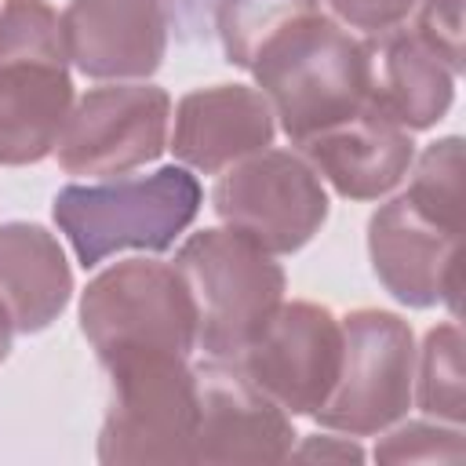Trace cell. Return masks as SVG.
<instances>
[{"instance_id": "1", "label": "cell", "mask_w": 466, "mask_h": 466, "mask_svg": "<svg viewBox=\"0 0 466 466\" xmlns=\"http://www.w3.org/2000/svg\"><path fill=\"white\" fill-rule=\"evenodd\" d=\"M248 73L295 146L368 102L364 40L320 7L277 25L258 44Z\"/></svg>"}, {"instance_id": "20", "label": "cell", "mask_w": 466, "mask_h": 466, "mask_svg": "<svg viewBox=\"0 0 466 466\" xmlns=\"http://www.w3.org/2000/svg\"><path fill=\"white\" fill-rule=\"evenodd\" d=\"M320 7V0H222L218 4V40L233 66L248 69L258 44L288 18Z\"/></svg>"}, {"instance_id": "6", "label": "cell", "mask_w": 466, "mask_h": 466, "mask_svg": "<svg viewBox=\"0 0 466 466\" xmlns=\"http://www.w3.org/2000/svg\"><path fill=\"white\" fill-rule=\"evenodd\" d=\"M80 331L98 360L120 353L197 350V309L175 262L124 258L87 280L80 295Z\"/></svg>"}, {"instance_id": "21", "label": "cell", "mask_w": 466, "mask_h": 466, "mask_svg": "<svg viewBox=\"0 0 466 466\" xmlns=\"http://www.w3.org/2000/svg\"><path fill=\"white\" fill-rule=\"evenodd\" d=\"M466 459L462 426L441 419H411L393 422L375 441V462H448L459 466Z\"/></svg>"}, {"instance_id": "22", "label": "cell", "mask_w": 466, "mask_h": 466, "mask_svg": "<svg viewBox=\"0 0 466 466\" xmlns=\"http://www.w3.org/2000/svg\"><path fill=\"white\" fill-rule=\"evenodd\" d=\"M419 40L459 76L462 73V0H419L415 4Z\"/></svg>"}, {"instance_id": "17", "label": "cell", "mask_w": 466, "mask_h": 466, "mask_svg": "<svg viewBox=\"0 0 466 466\" xmlns=\"http://www.w3.org/2000/svg\"><path fill=\"white\" fill-rule=\"evenodd\" d=\"M73 269L55 233L36 222H0V302L18 335L44 331L69 306Z\"/></svg>"}, {"instance_id": "11", "label": "cell", "mask_w": 466, "mask_h": 466, "mask_svg": "<svg viewBox=\"0 0 466 466\" xmlns=\"http://www.w3.org/2000/svg\"><path fill=\"white\" fill-rule=\"evenodd\" d=\"M193 375L200 400L193 462L269 466L291 455L299 437L291 415L266 390H258L237 360L208 357L193 368Z\"/></svg>"}, {"instance_id": "24", "label": "cell", "mask_w": 466, "mask_h": 466, "mask_svg": "<svg viewBox=\"0 0 466 466\" xmlns=\"http://www.w3.org/2000/svg\"><path fill=\"white\" fill-rule=\"evenodd\" d=\"M288 459H306V462H360L364 451H360V444H357L350 433L331 430V433H313V437H306L302 444L291 448Z\"/></svg>"}, {"instance_id": "12", "label": "cell", "mask_w": 466, "mask_h": 466, "mask_svg": "<svg viewBox=\"0 0 466 466\" xmlns=\"http://www.w3.org/2000/svg\"><path fill=\"white\" fill-rule=\"evenodd\" d=\"M368 258L379 284L411 309L448 306L459 313L462 284V233H451L411 208V200L390 197L368 218Z\"/></svg>"}, {"instance_id": "15", "label": "cell", "mask_w": 466, "mask_h": 466, "mask_svg": "<svg viewBox=\"0 0 466 466\" xmlns=\"http://www.w3.org/2000/svg\"><path fill=\"white\" fill-rule=\"evenodd\" d=\"M299 153L313 164L324 186L346 200L390 197L415 160L411 131L364 102L353 116L299 142Z\"/></svg>"}, {"instance_id": "4", "label": "cell", "mask_w": 466, "mask_h": 466, "mask_svg": "<svg viewBox=\"0 0 466 466\" xmlns=\"http://www.w3.org/2000/svg\"><path fill=\"white\" fill-rule=\"evenodd\" d=\"M109 404L98 430V459L109 466L193 462L197 375L182 353H120L102 360Z\"/></svg>"}, {"instance_id": "13", "label": "cell", "mask_w": 466, "mask_h": 466, "mask_svg": "<svg viewBox=\"0 0 466 466\" xmlns=\"http://www.w3.org/2000/svg\"><path fill=\"white\" fill-rule=\"evenodd\" d=\"M69 66L91 80H149L167 51L164 0H69L58 15Z\"/></svg>"}, {"instance_id": "9", "label": "cell", "mask_w": 466, "mask_h": 466, "mask_svg": "<svg viewBox=\"0 0 466 466\" xmlns=\"http://www.w3.org/2000/svg\"><path fill=\"white\" fill-rule=\"evenodd\" d=\"M171 98L146 80H109L73 98L55 160L66 175L116 178L167 149Z\"/></svg>"}, {"instance_id": "18", "label": "cell", "mask_w": 466, "mask_h": 466, "mask_svg": "<svg viewBox=\"0 0 466 466\" xmlns=\"http://www.w3.org/2000/svg\"><path fill=\"white\" fill-rule=\"evenodd\" d=\"M411 404L430 419L462 426L466 419V386H462V328L455 320L433 324L415 346V379Z\"/></svg>"}, {"instance_id": "8", "label": "cell", "mask_w": 466, "mask_h": 466, "mask_svg": "<svg viewBox=\"0 0 466 466\" xmlns=\"http://www.w3.org/2000/svg\"><path fill=\"white\" fill-rule=\"evenodd\" d=\"M215 215L269 255H291L328 222V189L299 149H258L226 171L211 189Z\"/></svg>"}, {"instance_id": "25", "label": "cell", "mask_w": 466, "mask_h": 466, "mask_svg": "<svg viewBox=\"0 0 466 466\" xmlns=\"http://www.w3.org/2000/svg\"><path fill=\"white\" fill-rule=\"evenodd\" d=\"M11 339H15V324H11V317H7V309H4V302H0V364H4L7 353H11Z\"/></svg>"}, {"instance_id": "14", "label": "cell", "mask_w": 466, "mask_h": 466, "mask_svg": "<svg viewBox=\"0 0 466 466\" xmlns=\"http://www.w3.org/2000/svg\"><path fill=\"white\" fill-rule=\"evenodd\" d=\"M167 131L175 160L200 175H218L229 164L273 146L277 120L266 95L251 84H211L178 98Z\"/></svg>"}, {"instance_id": "3", "label": "cell", "mask_w": 466, "mask_h": 466, "mask_svg": "<svg viewBox=\"0 0 466 466\" xmlns=\"http://www.w3.org/2000/svg\"><path fill=\"white\" fill-rule=\"evenodd\" d=\"M69 55L47 0L0 4V164L22 167L55 153L73 109Z\"/></svg>"}, {"instance_id": "10", "label": "cell", "mask_w": 466, "mask_h": 466, "mask_svg": "<svg viewBox=\"0 0 466 466\" xmlns=\"http://www.w3.org/2000/svg\"><path fill=\"white\" fill-rule=\"evenodd\" d=\"M342 360V320L317 302H280L255 342L237 357L248 379L266 390L288 415H313Z\"/></svg>"}, {"instance_id": "7", "label": "cell", "mask_w": 466, "mask_h": 466, "mask_svg": "<svg viewBox=\"0 0 466 466\" xmlns=\"http://www.w3.org/2000/svg\"><path fill=\"white\" fill-rule=\"evenodd\" d=\"M415 331L400 313L360 306L342 317V360L328 400L313 411L324 430L375 437L411 408Z\"/></svg>"}, {"instance_id": "2", "label": "cell", "mask_w": 466, "mask_h": 466, "mask_svg": "<svg viewBox=\"0 0 466 466\" xmlns=\"http://www.w3.org/2000/svg\"><path fill=\"white\" fill-rule=\"evenodd\" d=\"M200 182L167 164L153 175H116L58 189L51 215L84 269L116 251H167L200 211Z\"/></svg>"}, {"instance_id": "5", "label": "cell", "mask_w": 466, "mask_h": 466, "mask_svg": "<svg viewBox=\"0 0 466 466\" xmlns=\"http://www.w3.org/2000/svg\"><path fill=\"white\" fill-rule=\"evenodd\" d=\"M178 273L197 309V350L215 360H237L284 302V269L229 226L193 233L178 255Z\"/></svg>"}, {"instance_id": "16", "label": "cell", "mask_w": 466, "mask_h": 466, "mask_svg": "<svg viewBox=\"0 0 466 466\" xmlns=\"http://www.w3.org/2000/svg\"><path fill=\"white\" fill-rule=\"evenodd\" d=\"M368 102L408 131H426L451 109L455 73L419 40L411 25L364 36Z\"/></svg>"}, {"instance_id": "23", "label": "cell", "mask_w": 466, "mask_h": 466, "mask_svg": "<svg viewBox=\"0 0 466 466\" xmlns=\"http://www.w3.org/2000/svg\"><path fill=\"white\" fill-rule=\"evenodd\" d=\"M328 4L346 29H360L371 36V33L404 25L419 0H328Z\"/></svg>"}, {"instance_id": "19", "label": "cell", "mask_w": 466, "mask_h": 466, "mask_svg": "<svg viewBox=\"0 0 466 466\" xmlns=\"http://www.w3.org/2000/svg\"><path fill=\"white\" fill-rule=\"evenodd\" d=\"M408 200L430 222L462 233V138L448 135L430 142L408 167Z\"/></svg>"}]
</instances>
